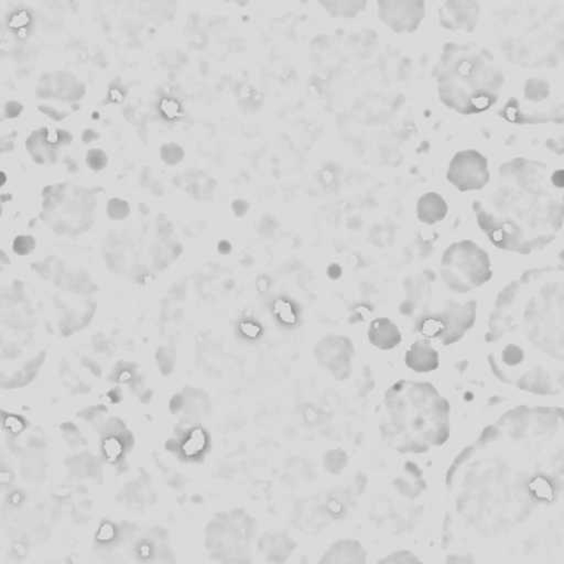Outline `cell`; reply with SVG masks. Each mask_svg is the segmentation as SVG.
<instances>
[{
	"label": "cell",
	"instance_id": "cell-1",
	"mask_svg": "<svg viewBox=\"0 0 564 564\" xmlns=\"http://www.w3.org/2000/svg\"><path fill=\"white\" fill-rule=\"evenodd\" d=\"M482 230L498 248L531 253L562 227V177L537 161L515 159L502 166L494 190L475 202Z\"/></svg>",
	"mask_w": 564,
	"mask_h": 564
},
{
	"label": "cell",
	"instance_id": "cell-2",
	"mask_svg": "<svg viewBox=\"0 0 564 564\" xmlns=\"http://www.w3.org/2000/svg\"><path fill=\"white\" fill-rule=\"evenodd\" d=\"M438 84L440 98L449 108L473 114L495 103L502 76L484 51L451 43L442 54Z\"/></svg>",
	"mask_w": 564,
	"mask_h": 564
},
{
	"label": "cell",
	"instance_id": "cell-3",
	"mask_svg": "<svg viewBox=\"0 0 564 564\" xmlns=\"http://www.w3.org/2000/svg\"><path fill=\"white\" fill-rule=\"evenodd\" d=\"M442 277L452 291L466 292L482 286L492 277L490 259L472 242L454 244L442 259Z\"/></svg>",
	"mask_w": 564,
	"mask_h": 564
},
{
	"label": "cell",
	"instance_id": "cell-4",
	"mask_svg": "<svg viewBox=\"0 0 564 564\" xmlns=\"http://www.w3.org/2000/svg\"><path fill=\"white\" fill-rule=\"evenodd\" d=\"M448 179L461 191L482 189L490 180L485 157L474 150L459 152L451 161Z\"/></svg>",
	"mask_w": 564,
	"mask_h": 564
},
{
	"label": "cell",
	"instance_id": "cell-5",
	"mask_svg": "<svg viewBox=\"0 0 564 564\" xmlns=\"http://www.w3.org/2000/svg\"><path fill=\"white\" fill-rule=\"evenodd\" d=\"M475 304L473 302L454 303L438 317L426 319L423 331L434 334L442 342H454L474 322Z\"/></svg>",
	"mask_w": 564,
	"mask_h": 564
},
{
	"label": "cell",
	"instance_id": "cell-6",
	"mask_svg": "<svg viewBox=\"0 0 564 564\" xmlns=\"http://www.w3.org/2000/svg\"><path fill=\"white\" fill-rule=\"evenodd\" d=\"M380 16L391 28L399 32H410L425 16V4L416 2L379 3Z\"/></svg>",
	"mask_w": 564,
	"mask_h": 564
},
{
	"label": "cell",
	"instance_id": "cell-7",
	"mask_svg": "<svg viewBox=\"0 0 564 564\" xmlns=\"http://www.w3.org/2000/svg\"><path fill=\"white\" fill-rule=\"evenodd\" d=\"M479 4L474 2L445 3L440 12L442 24L446 28L471 30L479 18Z\"/></svg>",
	"mask_w": 564,
	"mask_h": 564
},
{
	"label": "cell",
	"instance_id": "cell-8",
	"mask_svg": "<svg viewBox=\"0 0 564 564\" xmlns=\"http://www.w3.org/2000/svg\"><path fill=\"white\" fill-rule=\"evenodd\" d=\"M368 338L374 347L380 349H390L397 347L401 334L396 325L387 319H378L370 324Z\"/></svg>",
	"mask_w": 564,
	"mask_h": 564
},
{
	"label": "cell",
	"instance_id": "cell-9",
	"mask_svg": "<svg viewBox=\"0 0 564 564\" xmlns=\"http://www.w3.org/2000/svg\"><path fill=\"white\" fill-rule=\"evenodd\" d=\"M406 364L416 372H431L438 368L439 357L428 343L418 342L413 345L406 354Z\"/></svg>",
	"mask_w": 564,
	"mask_h": 564
},
{
	"label": "cell",
	"instance_id": "cell-10",
	"mask_svg": "<svg viewBox=\"0 0 564 564\" xmlns=\"http://www.w3.org/2000/svg\"><path fill=\"white\" fill-rule=\"evenodd\" d=\"M418 216L421 222L426 223V225H435L446 215L448 212V206L446 203L436 193H426L418 202Z\"/></svg>",
	"mask_w": 564,
	"mask_h": 564
},
{
	"label": "cell",
	"instance_id": "cell-11",
	"mask_svg": "<svg viewBox=\"0 0 564 564\" xmlns=\"http://www.w3.org/2000/svg\"><path fill=\"white\" fill-rule=\"evenodd\" d=\"M205 434H202L200 430H196L193 431V434L190 435L189 440H187L183 449H185V454L187 455H196L205 448Z\"/></svg>",
	"mask_w": 564,
	"mask_h": 564
},
{
	"label": "cell",
	"instance_id": "cell-12",
	"mask_svg": "<svg viewBox=\"0 0 564 564\" xmlns=\"http://www.w3.org/2000/svg\"><path fill=\"white\" fill-rule=\"evenodd\" d=\"M120 450H121V445L119 440H116L113 438V439H110L106 441L105 452H106V454L111 457V459H115L116 456H119V454H120Z\"/></svg>",
	"mask_w": 564,
	"mask_h": 564
}]
</instances>
